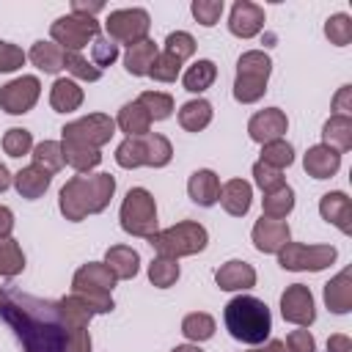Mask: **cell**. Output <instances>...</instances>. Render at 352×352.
Segmentation results:
<instances>
[{
  "label": "cell",
  "instance_id": "6da1fadb",
  "mask_svg": "<svg viewBox=\"0 0 352 352\" xmlns=\"http://www.w3.org/2000/svg\"><path fill=\"white\" fill-rule=\"evenodd\" d=\"M0 316L11 324L25 352H66L69 333L60 316V305L52 300L8 292V302L0 308Z\"/></svg>",
  "mask_w": 352,
  "mask_h": 352
},
{
  "label": "cell",
  "instance_id": "7a4b0ae2",
  "mask_svg": "<svg viewBox=\"0 0 352 352\" xmlns=\"http://www.w3.org/2000/svg\"><path fill=\"white\" fill-rule=\"evenodd\" d=\"M116 192V179L110 173H80L72 176L60 190V212L66 220H85L102 212Z\"/></svg>",
  "mask_w": 352,
  "mask_h": 352
},
{
  "label": "cell",
  "instance_id": "3957f363",
  "mask_svg": "<svg viewBox=\"0 0 352 352\" xmlns=\"http://www.w3.org/2000/svg\"><path fill=\"white\" fill-rule=\"evenodd\" d=\"M226 327L242 344H264L272 330L270 308L250 294H239L226 305Z\"/></svg>",
  "mask_w": 352,
  "mask_h": 352
},
{
  "label": "cell",
  "instance_id": "277c9868",
  "mask_svg": "<svg viewBox=\"0 0 352 352\" xmlns=\"http://www.w3.org/2000/svg\"><path fill=\"white\" fill-rule=\"evenodd\" d=\"M113 286H116V275L107 270V264L91 261L74 272L72 294H77L91 314H107L113 311V294H110Z\"/></svg>",
  "mask_w": 352,
  "mask_h": 352
},
{
  "label": "cell",
  "instance_id": "5b68a950",
  "mask_svg": "<svg viewBox=\"0 0 352 352\" xmlns=\"http://www.w3.org/2000/svg\"><path fill=\"white\" fill-rule=\"evenodd\" d=\"M272 72V60L261 50H250L236 60V80H234V99L242 104L258 102L267 91V80Z\"/></svg>",
  "mask_w": 352,
  "mask_h": 352
},
{
  "label": "cell",
  "instance_id": "8992f818",
  "mask_svg": "<svg viewBox=\"0 0 352 352\" xmlns=\"http://www.w3.org/2000/svg\"><path fill=\"white\" fill-rule=\"evenodd\" d=\"M170 157H173L170 140L157 135V132H148L143 138H126L116 148V162L121 168H140V165L162 168L170 162Z\"/></svg>",
  "mask_w": 352,
  "mask_h": 352
},
{
  "label": "cell",
  "instance_id": "52a82bcc",
  "mask_svg": "<svg viewBox=\"0 0 352 352\" xmlns=\"http://www.w3.org/2000/svg\"><path fill=\"white\" fill-rule=\"evenodd\" d=\"M206 239H209L206 228L201 223H190V220H182V223H176V226L148 236V242L157 250V256H168V258L201 253L206 248Z\"/></svg>",
  "mask_w": 352,
  "mask_h": 352
},
{
  "label": "cell",
  "instance_id": "ba28073f",
  "mask_svg": "<svg viewBox=\"0 0 352 352\" xmlns=\"http://www.w3.org/2000/svg\"><path fill=\"white\" fill-rule=\"evenodd\" d=\"M121 228L132 236H154L157 234V204L154 195L143 187H132L121 204Z\"/></svg>",
  "mask_w": 352,
  "mask_h": 352
},
{
  "label": "cell",
  "instance_id": "9c48e42d",
  "mask_svg": "<svg viewBox=\"0 0 352 352\" xmlns=\"http://www.w3.org/2000/svg\"><path fill=\"white\" fill-rule=\"evenodd\" d=\"M50 36L63 52H80L82 47H88V41H94L99 36V22L94 16L69 14V16H60L52 22Z\"/></svg>",
  "mask_w": 352,
  "mask_h": 352
},
{
  "label": "cell",
  "instance_id": "30bf717a",
  "mask_svg": "<svg viewBox=\"0 0 352 352\" xmlns=\"http://www.w3.org/2000/svg\"><path fill=\"white\" fill-rule=\"evenodd\" d=\"M60 132H63V143L99 148L116 135V121L110 116H104V113H88V116L66 124Z\"/></svg>",
  "mask_w": 352,
  "mask_h": 352
},
{
  "label": "cell",
  "instance_id": "8fae6325",
  "mask_svg": "<svg viewBox=\"0 0 352 352\" xmlns=\"http://www.w3.org/2000/svg\"><path fill=\"white\" fill-rule=\"evenodd\" d=\"M148 28H151V19H148V11L143 8H118V11H110L104 19L107 38L116 44H138L148 36Z\"/></svg>",
  "mask_w": 352,
  "mask_h": 352
},
{
  "label": "cell",
  "instance_id": "7c38bea8",
  "mask_svg": "<svg viewBox=\"0 0 352 352\" xmlns=\"http://www.w3.org/2000/svg\"><path fill=\"white\" fill-rule=\"evenodd\" d=\"M336 248L333 245H300V242H289L280 253H278V264L283 270H294V272H302V270H311V272H319L324 267H330L336 261Z\"/></svg>",
  "mask_w": 352,
  "mask_h": 352
},
{
  "label": "cell",
  "instance_id": "4fadbf2b",
  "mask_svg": "<svg viewBox=\"0 0 352 352\" xmlns=\"http://www.w3.org/2000/svg\"><path fill=\"white\" fill-rule=\"evenodd\" d=\"M38 94H41L38 77L22 74V77H16L0 88V107L11 116H22V113L33 110V104L38 102Z\"/></svg>",
  "mask_w": 352,
  "mask_h": 352
},
{
  "label": "cell",
  "instance_id": "5bb4252c",
  "mask_svg": "<svg viewBox=\"0 0 352 352\" xmlns=\"http://www.w3.org/2000/svg\"><path fill=\"white\" fill-rule=\"evenodd\" d=\"M280 314L286 322L297 324V327H308L316 319V308H314V294L308 286L302 283H292L283 294H280Z\"/></svg>",
  "mask_w": 352,
  "mask_h": 352
},
{
  "label": "cell",
  "instance_id": "9a60e30c",
  "mask_svg": "<svg viewBox=\"0 0 352 352\" xmlns=\"http://www.w3.org/2000/svg\"><path fill=\"white\" fill-rule=\"evenodd\" d=\"M289 129V118L283 110L278 107H267V110H258L250 121H248V135L250 140L256 143H272V140H280L283 132Z\"/></svg>",
  "mask_w": 352,
  "mask_h": 352
},
{
  "label": "cell",
  "instance_id": "2e32d148",
  "mask_svg": "<svg viewBox=\"0 0 352 352\" xmlns=\"http://www.w3.org/2000/svg\"><path fill=\"white\" fill-rule=\"evenodd\" d=\"M253 245L261 250V253H280L289 242H292V231H289V223L286 220H270V217H261L256 226H253Z\"/></svg>",
  "mask_w": 352,
  "mask_h": 352
},
{
  "label": "cell",
  "instance_id": "e0dca14e",
  "mask_svg": "<svg viewBox=\"0 0 352 352\" xmlns=\"http://www.w3.org/2000/svg\"><path fill=\"white\" fill-rule=\"evenodd\" d=\"M264 28V8L250 0H236L228 16V30L239 38H253Z\"/></svg>",
  "mask_w": 352,
  "mask_h": 352
},
{
  "label": "cell",
  "instance_id": "ac0fdd59",
  "mask_svg": "<svg viewBox=\"0 0 352 352\" xmlns=\"http://www.w3.org/2000/svg\"><path fill=\"white\" fill-rule=\"evenodd\" d=\"M319 212L327 223H333L341 234L352 231V201L346 192H327L319 201Z\"/></svg>",
  "mask_w": 352,
  "mask_h": 352
},
{
  "label": "cell",
  "instance_id": "d6986e66",
  "mask_svg": "<svg viewBox=\"0 0 352 352\" xmlns=\"http://www.w3.org/2000/svg\"><path fill=\"white\" fill-rule=\"evenodd\" d=\"M302 165H305L308 176H314V179H330V176H336V170L341 168V154H338L336 148L319 143V146H311V148L305 151Z\"/></svg>",
  "mask_w": 352,
  "mask_h": 352
},
{
  "label": "cell",
  "instance_id": "ffe728a7",
  "mask_svg": "<svg viewBox=\"0 0 352 352\" xmlns=\"http://www.w3.org/2000/svg\"><path fill=\"white\" fill-rule=\"evenodd\" d=\"M214 280L223 292H236V289H250L256 286V270L248 264V261H226L217 272H214Z\"/></svg>",
  "mask_w": 352,
  "mask_h": 352
},
{
  "label": "cell",
  "instance_id": "44dd1931",
  "mask_svg": "<svg viewBox=\"0 0 352 352\" xmlns=\"http://www.w3.org/2000/svg\"><path fill=\"white\" fill-rule=\"evenodd\" d=\"M187 192H190V198H192L198 206H212V204H217V198H220V179H217V173L209 170V168L195 170V173L190 176V182H187Z\"/></svg>",
  "mask_w": 352,
  "mask_h": 352
},
{
  "label": "cell",
  "instance_id": "7402d4cb",
  "mask_svg": "<svg viewBox=\"0 0 352 352\" xmlns=\"http://www.w3.org/2000/svg\"><path fill=\"white\" fill-rule=\"evenodd\" d=\"M250 198H253V187L245 182V179H231V182H226L223 187H220V204H223V209L228 212V214H234V217H242V214H248V209H250Z\"/></svg>",
  "mask_w": 352,
  "mask_h": 352
},
{
  "label": "cell",
  "instance_id": "603a6c76",
  "mask_svg": "<svg viewBox=\"0 0 352 352\" xmlns=\"http://www.w3.org/2000/svg\"><path fill=\"white\" fill-rule=\"evenodd\" d=\"M104 264H107V270L116 275V280H126V278H135V275H138L140 256H138V250H132L129 245H113V248L104 253Z\"/></svg>",
  "mask_w": 352,
  "mask_h": 352
},
{
  "label": "cell",
  "instance_id": "cb8c5ba5",
  "mask_svg": "<svg viewBox=\"0 0 352 352\" xmlns=\"http://www.w3.org/2000/svg\"><path fill=\"white\" fill-rule=\"evenodd\" d=\"M324 302L333 314H346L352 308V272L349 270H341L324 286Z\"/></svg>",
  "mask_w": 352,
  "mask_h": 352
},
{
  "label": "cell",
  "instance_id": "d4e9b609",
  "mask_svg": "<svg viewBox=\"0 0 352 352\" xmlns=\"http://www.w3.org/2000/svg\"><path fill=\"white\" fill-rule=\"evenodd\" d=\"M116 124H118L121 132H126V138H143L151 129V118H148V113L143 110V104L138 99L135 102H126L118 110V121Z\"/></svg>",
  "mask_w": 352,
  "mask_h": 352
},
{
  "label": "cell",
  "instance_id": "484cf974",
  "mask_svg": "<svg viewBox=\"0 0 352 352\" xmlns=\"http://www.w3.org/2000/svg\"><path fill=\"white\" fill-rule=\"evenodd\" d=\"M50 104L55 113H72L82 104V88L74 80L58 77L52 82V91H50Z\"/></svg>",
  "mask_w": 352,
  "mask_h": 352
},
{
  "label": "cell",
  "instance_id": "4316f807",
  "mask_svg": "<svg viewBox=\"0 0 352 352\" xmlns=\"http://www.w3.org/2000/svg\"><path fill=\"white\" fill-rule=\"evenodd\" d=\"M322 143L336 148L338 154L352 148V118L349 116H330L322 126Z\"/></svg>",
  "mask_w": 352,
  "mask_h": 352
},
{
  "label": "cell",
  "instance_id": "83f0119b",
  "mask_svg": "<svg viewBox=\"0 0 352 352\" xmlns=\"http://www.w3.org/2000/svg\"><path fill=\"white\" fill-rule=\"evenodd\" d=\"M50 179H52L50 173L38 170L36 165H28V168H22V170L14 176V187H16V192H19L22 198L36 201L38 195H44V192H47Z\"/></svg>",
  "mask_w": 352,
  "mask_h": 352
},
{
  "label": "cell",
  "instance_id": "f1b7e54d",
  "mask_svg": "<svg viewBox=\"0 0 352 352\" xmlns=\"http://www.w3.org/2000/svg\"><path fill=\"white\" fill-rule=\"evenodd\" d=\"M154 58H157V44H154L151 38H143V41H138V44H129V50H126V55H124V63H126V72H129V74L143 77V74H148Z\"/></svg>",
  "mask_w": 352,
  "mask_h": 352
},
{
  "label": "cell",
  "instance_id": "f546056e",
  "mask_svg": "<svg viewBox=\"0 0 352 352\" xmlns=\"http://www.w3.org/2000/svg\"><path fill=\"white\" fill-rule=\"evenodd\" d=\"M30 60L33 66H38L41 72L47 74H55L63 69V60H66V52L55 44V41H36L33 50H30Z\"/></svg>",
  "mask_w": 352,
  "mask_h": 352
},
{
  "label": "cell",
  "instance_id": "4dcf8cb0",
  "mask_svg": "<svg viewBox=\"0 0 352 352\" xmlns=\"http://www.w3.org/2000/svg\"><path fill=\"white\" fill-rule=\"evenodd\" d=\"M209 121H212V104L206 99H192L179 110V124L187 132H201L209 126Z\"/></svg>",
  "mask_w": 352,
  "mask_h": 352
},
{
  "label": "cell",
  "instance_id": "1f68e13d",
  "mask_svg": "<svg viewBox=\"0 0 352 352\" xmlns=\"http://www.w3.org/2000/svg\"><path fill=\"white\" fill-rule=\"evenodd\" d=\"M63 148V162L72 165L77 173H88L91 168H96L102 162L99 148H88V146H77V143H60Z\"/></svg>",
  "mask_w": 352,
  "mask_h": 352
},
{
  "label": "cell",
  "instance_id": "d6a6232c",
  "mask_svg": "<svg viewBox=\"0 0 352 352\" xmlns=\"http://www.w3.org/2000/svg\"><path fill=\"white\" fill-rule=\"evenodd\" d=\"M33 165L50 176H55L66 162H63V148L58 140H41L36 148H33Z\"/></svg>",
  "mask_w": 352,
  "mask_h": 352
},
{
  "label": "cell",
  "instance_id": "836d02e7",
  "mask_svg": "<svg viewBox=\"0 0 352 352\" xmlns=\"http://www.w3.org/2000/svg\"><path fill=\"white\" fill-rule=\"evenodd\" d=\"M214 77H217V66L204 58V60H195V63L184 72L182 82H184V88H187L190 94H201V91H206V88L214 82Z\"/></svg>",
  "mask_w": 352,
  "mask_h": 352
},
{
  "label": "cell",
  "instance_id": "e575fe53",
  "mask_svg": "<svg viewBox=\"0 0 352 352\" xmlns=\"http://www.w3.org/2000/svg\"><path fill=\"white\" fill-rule=\"evenodd\" d=\"M294 209V190L289 184H283L280 190L264 195V214L261 217H270V220H283L289 212Z\"/></svg>",
  "mask_w": 352,
  "mask_h": 352
},
{
  "label": "cell",
  "instance_id": "d590c367",
  "mask_svg": "<svg viewBox=\"0 0 352 352\" xmlns=\"http://www.w3.org/2000/svg\"><path fill=\"white\" fill-rule=\"evenodd\" d=\"M25 270V253L19 248L16 239H0V275L3 278H14Z\"/></svg>",
  "mask_w": 352,
  "mask_h": 352
},
{
  "label": "cell",
  "instance_id": "8d00e7d4",
  "mask_svg": "<svg viewBox=\"0 0 352 352\" xmlns=\"http://www.w3.org/2000/svg\"><path fill=\"white\" fill-rule=\"evenodd\" d=\"M148 280L160 289H168L179 280V258H168V256H157L148 264Z\"/></svg>",
  "mask_w": 352,
  "mask_h": 352
},
{
  "label": "cell",
  "instance_id": "74e56055",
  "mask_svg": "<svg viewBox=\"0 0 352 352\" xmlns=\"http://www.w3.org/2000/svg\"><path fill=\"white\" fill-rule=\"evenodd\" d=\"M182 333L190 338V341H206L214 336V319L204 311H195V314H187L182 319Z\"/></svg>",
  "mask_w": 352,
  "mask_h": 352
},
{
  "label": "cell",
  "instance_id": "f35d334b",
  "mask_svg": "<svg viewBox=\"0 0 352 352\" xmlns=\"http://www.w3.org/2000/svg\"><path fill=\"white\" fill-rule=\"evenodd\" d=\"M138 102L143 104V110L148 113L151 121H162L173 113V99H170V94H162V91H143L138 96Z\"/></svg>",
  "mask_w": 352,
  "mask_h": 352
},
{
  "label": "cell",
  "instance_id": "ab89813d",
  "mask_svg": "<svg viewBox=\"0 0 352 352\" xmlns=\"http://www.w3.org/2000/svg\"><path fill=\"white\" fill-rule=\"evenodd\" d=\"M258 162L283 170L286 165L294 162V148H292V143H286L283 138H280V140H272V143H264V146H261V160H258Z\"/></svg>",
  "mask_w": 352,
  "mask_h": 352
},
{
  "label": "cell",
  "instance_id": "60d3db41",
  "mask_svg": "<svg viewBox=\"0 0 352 352\" xmlns=\"http://www.w3.org/2000/svg\"><path fill=\"white\" fill-rule=\"evenodd\" d=\"M179 69H182V60L162 50V52H157V58L148 69V77H154L157 82H173L179 77Z\"/></svg>",
  "mask_w": 352,
  "mask_h": 352
},
{
  "label": "cell",
  "instance_id": "b9f144b4",
  "mask_svg": "<svg viewBox=\"0 0 352 352\" xmlns=\"http://www.w3.org/2000/svg\"><path fill=\"white\" fill-rule=\"evenodd\" d=\"M324 36L330 38V44L336 47H346L352 41V19L346 14H333L324 22Z\"/></svg>",
  "mask_w": 352,
  "mask_h": 352
},
{
  "label": "cell",
  "instance_id": "7bdbcfd3",
  "mask_svg": "<svg viewBox=\"0 0 352 352\" xmlns=\"http://www.w3.org/2000/svg\"><path fill=\"white\" fill-rule=\"evenodd\" d=\"M30 148H33V138H30V132H28V129L14 126V129H8V132L3 135V151H6L8 157L30 154Z\"/></svg>",
  "mask_w": 352,
  "mask_h": 352
},
{
  "label": "cell",
  "instance_id": "ee69618b",
  "mask_svg": "<svg viewBox=\"0 0 352 352\" xmlns=\"http://www.w3.org/2000/svg\"><path fill=\"white\" fill-rule=\"evenodd\" d=\"M91 63L102 72L104 66H110L116 58H118V44L116 41H110L107 36H96L94 41H91Z\"/></svg>",
  "mask_w": 352,
  "mask_h": 352
},
{
  "label": "cell",
  "instance_id": "f6af8a7d",
  "mask_svg": "<svg viewBox=\"0 0 352 352\" xmlns=\"http://www.w3.org/2000/svg\"><path fill=\"white\" fill-rule=\"evenodd\" d=\"M63 69H66L69 74H74L77 80H88V82H96V80L102 77V72H99L94 63H88V60H85L80 52H66Z\"/></svg>",
  "mask_w": 352,
  "mask_h": 352
},
{
  "label": "cell",
  "instance_id": "bcb514c9",
  "mask_svg": "<svg viewBox=\"0 0 352 352\" xmlns=\"http://www.w3.org/2000/svg\"><path fill=\"white\" fill-rule=\"evenodd\" d=\"M253 179H256V184L264 190V195H270V192H275V190H280V187L286 184L283 170L270 168V165H264V162H256V165H253Z\"/></svg>",
  "mask_w": 352,
  "mask_h": 352
},
{
  "label": "cell",
  "instance_id": "7dc6e473",
  "mask_svg": "<svg viewBox=\"0 0 352 352\" xmlns=\"http://www.w3.org/2000/svg\"><path fill=\"white\" fill-rule=\"evenodd\" d=\"M165 52H170L173 58L184 60V58H190V55L195 52V38H192L190 33H184V30L168 33V38H165Z\"/></svg>",
  "mask_w": 352,
  "mask_h": 352
},
{
  "label": "cell",
  "instance_id": "c3c4849f",
  "mask_svg": "<svg viewBox=\"0 0 352 352\" xmlns=\"http://www.w3.org/2000/svg\"><path fill=\"white\" fill-rule=\"evenodd\" d=\"M192 16L204 25V28H212L220 14H223V0H192Z\"/></svg>",
  "mask_w": 352,
  "mask_h": 352
},
{
  "label": "cell",
  "instance_id": "681fc988",
  "mask_svg": "<svg viewBox=\"0 0 352 352\" xmlns=\"http://www.w3.org/2000/svg\"><path fill=\"white\" fill-rule=\"evenodd\" d=\"M22 63H25V52L11 41H0V72H16Z\"/></svg>",
  "mask_w": 352,
  "mask_h": 352
},
{
  "label": "cell",
  "instance_id": "f907efd6",
  "mask_svg": "<svg viewBox=\"0 0 352 352\" xmlns=\"http://www.w3.org/2000/svg\"><path fill=\"white\" fill-rule=\"evenodd\" d=\"M316 344H314V336L302 327V330H292L286 336V352H314Z\"/></svg>",
  "mask_w": 352,
  "mask_h": 352
},
{
  "label": "cell",
  "instance_id": "816d5d0a",
  "mask_svg": "<svg viewBox=\"0 0 352 352\" xmlns=\"http://www.w3.org/2000/svg\"><path fill=\"white\" fill-rule=\"evenodd\" d=\"M349 99H352V88L344 85V88L336 94V99H333V110H336L333 116H349V110H352V107H349Z\"/></svg>",
  "mask_w": 352,
  "mask_h": 352
},
{
  "label": "cell",
  "instance_id": "f5cc1de1",
  "mask_svg": "<svg viewBox=\"0 0 352 352\" xmlns=\"http://www.w3.org/2000/svg\"><path fill=\"white\" fill-rule=\"evenodd\" d=\"M102 8H104L102 3H85V0H74L72 3V14H77V16H94Z\"/></svg>",
  "mask_w": 352,
  "mask_h": 352
},
{
  "label": "cell",
  "instance_id": "db71d44e",
  "mask_svg": "<svg viewBox=\"0 0 352 352\" xmlns=\"http://www.w3.org/2000/svg\"><path fill=\"white\" fill-rule=\"evenodd\" d=\"M14 231V212L8 206H0V239H8Z\"/></svg>",
  "mask_w": 352,
  "mask_h": 352
},
{
  "label": "cell",
  "instance_id": "11a10c76",
  "mask_svg": "<svg viewBox=\"0 0 352 352\" xmlns=\"http://www.w3.org/2000/svg\"><path fill=\"white\" fill-rule=\"evenodd\" d=\"M327 352H352V341L346 336H330Z\"/></svg>",
  "mask_w": 352,
  "mask_h": 352
},
{
  "label": "cell",
  "instance_id": "9f6ffc18",
  "mask_svg": "<svg viewBox=\"0 0 352 352\" xmlns=\"http://www.w3.org/2000/svg\"><path fill=\"white\" fill-rule=\"evenodd\" d=\"M11 182H14V176H11V173H8V168L0 162V192H3V190H8V187H11Z\"/></svg>",
  "mask_w": 352,
  "mask_h": 352
},
{
  "label": "cell",
  "instance_id": "6f0895ef",
  "mask_svg": "<svg viewBox=\"0 0 352 352\" xmlns=\"http://www.w3.org/2000/svg\"><path fill=\"white\" fill-rule=\"evenodd\" d=\"M256 352H286V344L278 341V338H272V341L264 344V349H256Z\"/></svg>",
  "mask_w": 352,
  "mask_h": 352
},
{
  "label": "cell",
  "instance_id": "680465c9",
  "mask_svg": "<svg viewBox=\"0 0 352 352\" xmlns=\"http://www.w3.org/2000/svg\"><path fill=\"white\" fill-rule=\"evenodd\" d=\"M170 352H204V349H198V346H192V344H182V346H176V349H170Z\"/></svg>",
  "mask_w": 352,
  "mask_h": 352
},
{
  "label": "cell",
  "instance_id": "91938a15",
  "mask_svg": "<svg viewBox=\"0 0 352 352\" xmlns=\"http://www.w3.org/2000/svg\"><path fill=\"white\" fill-rule=\"evenodd\" d=\"M6 302H8V292H3V289H0V308H3Z\"/></svg>",
  "mask_w": 352,
  "mask_h": 352
}]
</instances>
